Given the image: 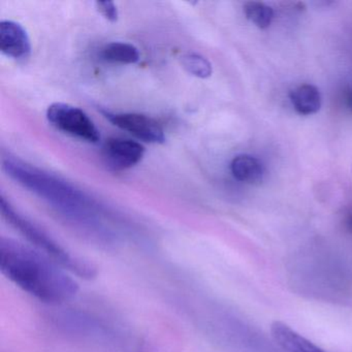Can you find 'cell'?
Returning a JSON list of instances; mask_svg holds the SVG:
<instances>
[{"label":"cell","instance_id":"obj_3","mask_svg":"<svg viewBox=\"0 0 352 352\" xmlns=\"http://www.w3.org/2000/svg\"><path fill=\"white\" fill-rule=\"evenodd\" d=\"M0 209H1L3 217L38 252L46 255L47 257L61 265L63 269L73 275L79 276L80 278L90 280L98 275V269L94 263L74 254L72 251L57 242L44 228H41L28 217H24L3 197V195L0 197Z\"/></svg>","mask_w":352,"mask_h":352},{"label":"cell","instance_id":"obj_12","mask_svg":"<svg viewBox=\"0 0 352 352\" xmlns=\"http://www.w3.org/2000/svg\"><path fill=\"white\" fill-rule=\"evenodd\" d=\"M100 56L106 63L114 65H135L141 58L139 49L135 45L123 42L107 44L100 50Z\"/></svg>","mask_w":352,"mask_h":352},{"label":"cell","instance_id":"obj_4","mask_svg":"<svg viewBox=\"0 0 352 352\" xmlns=\"http://www.w3.org/2000/svg\"><path fill=\"white\" fill-rule=\"evenodd\" d=\"M47 119L53 127L65 135L90 144L100 141V133L94 121L81 109L65 102H55L47 110Z\"/></svg>","mask_w":352,"mask_h":352},{"label":"cell","instance_id":"obj_10","mask_svg":"<svg viewBox=\"0 0 352 352\" xmlns=\"http://www.w3.org/2000/svg\"><path fill=\"white\" fill-rule=\"evenodd\" d=\"M230 172L236 180L247 184H259L263 181L265 168L261 160L248 154L236 156L230 162Z\"/></svg>","mask_w":352,"mask_h":352},{"label":"cell","instance_id":"obj_7","mask_svg":"<svg viewBox=\"0 0 352 352\" xmlns=\"http://www.w3.org/2000/svg\"><path fill=\"white\" fill-rule=\"evenodd\" d=\"M102 154L109 168L123 170L137 166L143 160L145 148L133 140L110 138L104 142Z\"/></svg>","mask_w":352,"mask_h":352},{"label":"cell","instance_id":"obj_14","mask_svg":"<svg viewBox=\"0 0 352 352\" xmlns=\"http://www.w3.org/2000/svg\"><path fill=\"white\" fill-rule=\"evenodd\" d=\"M182 65L190 75L199 79H208L213 73L211 63L203 55L188 53L182 57Z\"/></svg>","mask_w":352,"mask_h":352},{"label":"cell","instance_id":"obj_9","mask_svg":"<svg viewBox=\"0 0 352 352\" xmlns=\"http://www.w3.org/2000/svg\"><path fill=\"white\" fill-rule=\"evenodd\" d=\"M271 335L277 345L285 352H327L283 321L272 323Z\"/></svg>","mask_w":352,"mask_h":352},{"label":"cell","instance_id":"obj_13","mask_svg":"<svg viewBox=\"0 0 352 352\" xmlns=\"http://www.w3.org/2000/svg\"><path fill=\"white\" fill-rule=\"evenodd\" d=\"M244 14L249 21L256 28L265 30L270 28L274 19V10L261 1H247L244 5Z\"/></svg>","mask_w":352,"mask_h":352},{"label":"cell","instance_id":"obj_15","mask_svg":"<svg viewBox=\"0 0 352 352\" xmlns=\"http://www.w3.org/2000/svg\"><path fill=\"white\" fill-rule=\"evenodd\" d=\"M96 6L98 12L109 21L116 22L118 20V9L113 1H98Z\"/></svg>","mask_w":352,"mask_h":352},{"label":"cell","instance_id":"obj_2","mask_svg":"<svg viewBox=\"0 0 352 352\" xmlns=\"http://www.w3.org/2000/svg\"><path fill=\"white\" fill-rule=\"evenodd\" d=\"M0 271L26 294L46 304H63L79 292V284L69 272L12 239L0 240Z\"/></svg>","mask_w":352,"mask_h":352},{"label":"cell","instance_id":"obj_8","mask_svg":"<svg viewBox=\"0 0 352 352\" xmlns=\"http://www.w3.org/2000/svg\"><path fill=\"white\" fill-rule=\"evenodd\" d=\"M0 51L10 58L21 60L30 57L32 44L28 32L21 24L11 20L0 23Z\"/></svg>","mask_w":352,"mask_h":352},{"label":"cell","instance_id":"obj_1","mask_svg":"<svg viewBox=\"0 0 352 352\" xmlns=\"http://www.w3.org/2000/svg\"><path fill=\"white\" fill-rule=\"evenodd\" d=\"M3 168L10 178L48 204L92 242L107 247L118 242L116 232L104 221L108 216L104 208L77 187L11 155L3 158Z\"/></svg>","mask_w":352,"mask_h":352},{"label":"cell","instance_id":"obj_16","mask_svg":"<svg viewBox=\"0 0 352 352\" xmlns=\"http://www.w3.org/2000/svg\"><path fill=\"white\" fill-rule=\"evenodd\" d=\"M342 104L352 114V88H346L342 94Z\"/></svg>","mask_w":352,"mask_h":352},{"label":"cell","instance_id":"obj_11","mask_svg":"<svg viewBox=\"0 0 352 352\" xmlns=\"http://www.w3.org/2000/svg\"><path fill=\"white\" fill-rule=\"evenodd\" d=\"M294 110L302 116L316 114L321 108V94L318 88L311 84H302L289 94Z\"/></svg>","mask_w":352,"mask_h":352},{"label":"cell","instance_id":"obj_5","mask_svg":"<svg viewBox=\"0 0 352 352\" xmlns=\"http://www.w3.org/2000/svg\"><path fill=\"white\" fill-rule=\"evenodd\" d=\"M114 126L127 131L140 141L149 144H164L166 133L162 125L151 117L137 113L102 112Z\"/></svg>","mask_w":352,"mask_h":352},{"label":"cell","instance_id":"obj_17","mask_svg":"<svg viewBox=\"0 0 352 352\" xmlns=\"http://www.w3.org/2000/svg\"><path fill=\"white\" fill-rule=\"evenodd\" d=\"M343 226L345 230H347L350 234H352V210H350V211L346 214L345 217H344Z\"/></svg>","mask_w":352,"mask_h":352},{"label":"cell","instance_id":"obj_6","mask_svg":"<svg viewBox=\"0 0 352 352\" xmlns=\"http://www.w3.org/2000/svg\"><path fill=\"white\" fill-rule=\"evenodd\" d=\"M58 327L67 333L89 340H110L113 331L109 325L98 317L92 316L81 311H65L55 317Z\"/></svg>","mask_w":352,"mask_h":352}]
</instances>
